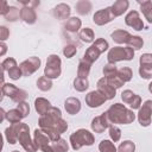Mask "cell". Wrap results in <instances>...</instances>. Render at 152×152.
<instances>
[{
	"label": "cell",
	"mask_w": 152,
	"mask_h": 152,
	"mask_svg": "<svg viewBox=\"0 0 152 152\" xmlns=\"http://www.w3.org/2000/svg\"><path fill=\"white\" fill-rule=\"evenodd\" d=\"M106 113H107L112 125L113 124H116V125H128V124H132L134 121V119H135V114L133 113V110L127 108L122 103H114V104H112Z\"/></svg>",
	"instance_id": "cell-2"
},
{
	"label": "cell",
	"mask_w": 152,
	"mask_h": 152,
	"mask_svg": "<svg viewBox=\"0 0 152 152\" xmlns=\"http://www.w3.org/2000/svg\"><path fill=\"white\" fill-rule=\"evenodd\" d=\"M138 121L142 127H147L152 120V100H146L141 103V107L138 109Z\"/></svg>",
	"instance_id": "cell-9"
},
{
	"label": "cell",
	"mask_w": 152,
	"mask_h": 152,
	"mask_svg": "<svg viewBox=\"0 0 152 152\" xmlns=\"http://www.w3.org/2000/svg\"><path fill=\"white\" fill-rule=\"evenodd\" d=\"M118 151L119 152H134L135 151V144L132 140H125L119 145Z\"/></svg>",
	"instance_id": "cell-39"
},
{
	"label": "cell",
	"mask_w": 152,
	"mask_h": 152,
	"mask_svg": "<svg viewBox=\"0 0 152 152\" xmlns=\"http://www.w3.org/2000/svg\"><path fill=\"white\" fill-rule=\"evenodd\" d=\"M17 108L19 109V112L23 114V116L24 118H26L28 114H30V106H28V103L27 102H20V103H18L17 104Z\"/></svg>",
	"instance_id": "cell-47"
},
{
	"label": "cell",
	"mask_w": 152,
	"mask_h": 152,
	"mask_svg": "<svg viewBox=\"0 0 152 152\" xmlns=\"http://www.w3.org/2000/svg\"><path fill=\"white\" fill-rule=\"evenodd\" d=\"M0 49H1L0 56H4V55L6 53V51H7V45L5 44V42H1V43H0Z\"/></svg>",
	"instance_id": "cell-51"
},
{
	"label": "cell",
	"mask_w": 152,
	"mask_h": 152,
	"mask_svg": "<svg viewBox=\"0 0 152 152\" xmlns=\"http://www.w3.org/2000/svg\"><path fill=\"white\" fill-rule=\"evenodd\" d=\"M128 6H129V2L127 0H118L110 6V10H112V13L114 14V17L116 18V17L122 15L128 10Z\"/></svg>",
	"instance_id": "cell-21"
},
{
	"label": "cell",
	"mask_w": 152,
	"mask_h": 152,
	"mask_svg": "<svg viewBox=\"0 0 152 152\" xmlns=\"http://www.w3.org/2000/svg\"><path fill=\"white\" fill-rule=\"evenodd\" d=\"M38 125L52 142L59 140L61 134L68 129V122L62 118V112L57 107H51L46 114L40 115Z\"/></svg>",
	"instance_id": "cell-1"
},
{
	"label": "cell",
	"mask_w": 152,
	"mask_h": 152,
	"mask_svg": "<svg viewBox=\"0 0 152 152\" xmlns=\"http://www.w3.org/2000/svg\"><path fill=\"white\" fill-rule=\"evenodd\" d=\"M77 52V48L72 44H68L63 48V55L66 57V58H72Z\"/></svg>",
	"instance_id": "cell-43"
},
{
	"label": "cell",
	"mask_w": 152,
	"mask_h": 152,
	"mask_svg": "<svg viewBox=\"0 0 152 152\" xmlns=\"http://www.w3.org/2000/svg\"><path fill=\"white\" fill-rule=\"evenodd\" d=\"M109 137H110V139H112L113 142L119 141L120 138H121V129H120L119 127L114 126V125L110 126V127H109Z\"/></svg>",
	"instance_id": "cell-41"
},
{
	"label": "cell",
	"mask_w": 152,
	"mask_h": 152,
	"mask_svg": "<svg viewBox=\"0 0 152 152\" xmlns=\"http://www.w3.org/2000/svg\"><path fill=\"white\" fill-rule=\"evenodd\" d=\"M91 7H93V5L88 0H81V1L76 2V12L81 15H87L90 12Z\"/></svg>",
	"instance_id": "cell-28"
},
{
	"label": "cell",
	"mask_w": 152,
	"mask_h": 152,
	"mask_svg": "<svg viewBox=\"0 0 152 152\" xmlns=\"http://www.w3.org/2000/svg\"><path fill=\"white\" fill-rule=\"evenodd\" d=\"M125 23L127 26L133 27L135 31H141L144 28V21L141 20L138 11H129L125 17Z\"/></svg>",
	"instance_id": "cell-14"
},
{
	"label": "cell",
	"mask_w": 152,
	"mask_h": 152,
	"mask_svg": "<svg viewBox=\"0 0 152 152\" xmlns=\"http://www.w3.org/2000/svg\"><path fill=\"white\" fill-rule=\"evenodd\" d=\"M7 74H8V77L12 78V80H14V81H15V80H19V78L23 76V71H21V69H20L19 66H15V68L8 70Z\"/></svg>",
	"instance_id": "cell-46"
},
{
	"label": "cell",
	"mask_w": 152,
	"mask_h": 152,
	"mask_svg": "<svg viewBox=\"0 0 152 152\" xmlns=\"http://www.w3.org/2000/svg\"><path fill=\"white\" fill-rule=\"evenodd\" d=\"M10 37V30L6 26H0V39L1 42H5Z\"/></svg>",
	"instance_id": "cell-49"
},
{
	"label": "cell",
	"mask_w": 152,
	"mask_h": 152,
	"mask_svg": "<svg viewBox=\"0 0 152 152\" xmlns=\"http://www.w3.org/2000/svg\"><path fill=\"white\" fill-rule=\"evenodd\" d=\"M89 88V82H88V78H81V77H76L74 80V89L82 93V91H86L87 89Z\"/></svg>",
	"instance_id": "cell-30"
},
{
	"label": "cell",
	"mask_w": 152,
	"mask_h": 152,
	"mask_svg": "<svg viewBox=\"0 0 152 152\" xmlns=\"http://www.w3.org/2000/svg\"><path fill=\"white\" fill-rule=\"evenodd\" d=\"M100 51H101V53H103L104 51H107L108 50V48H109V44H108V42L106 40V39H103V38H97L94 43H93Z\"/></svg>",
	"instance_id": "cell-44"
},
{
	"label": "cell",
	"mask_w": 152,
	"mask_h": 152,
	"mask_svg": "<svg viewBox=\"0 0 152 152\" xmlns=\"http://www.w3.org/2000/svg\"><path fill=\"white\" fill-rule=\"evenodd\" d=\"M106 101H107L106 97H104L99 90L89 91V93L86 95V103H87V106L90 107V108H97V107L102 106Z\"/></svg>",
	"instance_id": "cell-15"
},
{
	"label": "cell",
	"mask_w": 152,
	"mask_h": 152,
	"mask_svg": "<svg viewBox=\"0 0 152 152\" xmlns=\"http://www.w3.org/2000/svg\"><path fill=\"white\" fill-rule=\"evenodd\" d=\"M52 148H53V152H68L69 145H68L66 140L61 138L56 142H52Z\"/></svg>",
	"instance_id": "cell-36"
},
{
	"label": "cell",
	"mask_w": 152,
	"mask_h": 152,
	"mask_svg": "<svg viewBox=\"0 0 152 152\" xmlns=\"http://www.w3.org/2000/svg\"><path fill=\"white\" fill-rule=\"evenodd\" d=\"M140 10L144 14V17L147 19L148 23L152 24V1L145 0V1H139Z\"/></svg>",
	"instance_id": "cell-26"
},
{
	"label": "cell",
	"mask_w": 152,
	"mask_h": 152,
	"mask_svg": "<svg viewBox=\"0 0 152 152\" xmlns=\"http://www.w3.org/2000/svg\"><path fill=\"white\" fill-rule=\"evenodd\" d=\"M64 108L68 114L75 115L81 110V101L76 97H68L64 101Z\"/></svg>",
	"instance_id": "cell-18"
},
{
	"label": "cell",
	"mask_w": 152,
	"mask_h": 152,
	"mask_svg": "<svg viewBox=\"0 0 152 152\" xmlns=\"http://www.w3.org/2000/svg\"><path fill=\"white\" fill-rule=\"evenodd\" d=\"M62 72V61L59 58L58 55H50L46 59V65L44 69V76L50 78V80H55L61 76Z\"/></svg>",
	"instance_id": "cell-6"
},
{
	"label": "cell",
	"mask_w": 152,
	"mask_h": 152,
	"mask_svg": "<svg viewBox=\"0 0 152 152\" xmlns=\"http://www.w3.org/2000/svg\"><path fill=\"white\" fill-rule=\"evenodd\" d=\"M40 58L36 57V56H32V57H28L27 59H25L24 62L20 63L19 68L21 69L23 71V76H30L32 75L33 72H36L39 66H40Z\"/></svg>",
	"instance_id": "cell-11"
},
{
	"label": "cell",
	"mask_w": 152,
	"mask_h": 152,
	"mask_svg": "<svg viewBox=\"0 0 152 152\" xmlns=\"http://www.w3.org/2000/svg\"><path fill=\"white\" fill-rule=\"evenodd\" d=\"M37 87L42 91H48L52 88V81L45 76H42L37 80Z\"/></svg>",
	"instance_id": "cell-34"
},
{
	"label": "cell",
	"mask_w": 152,
	"mask_h": 152,
	"mask_svg": "<svg viewBox=\"0 0 152 152\" xmlns=\"http://www.w3.org/2000/svg\"><path fill=\"white\" fill-rule=\"evenodd\" d=\"M106 80H107V82L109 83V86H112L113 88H115V89H118V88H121L125 83L122 82V80L116 75V76H112V77H106Z\"/></svg>",
	"instance_id": "cell-42"
},
{
	"label": "cell",
	"mask_w": 152,
	"mask_h": 152,
	"mask_svg": "<svg viewBox=\"0 0 152 152\" xmlns=\"http://www.w3.org/2000/svg\"><path fill=\"white\" fill-rule=\"evenodd\" d=\"M51 107H52V106H51L50 101L46 100V99H44V97H37V99L34 100V109H36V112H37L38 114H40V115L46 114V113L50 110Z\"/></svg>",
	"instance_id": "cell-20"
},
{
	"label": "cell",
	"mask_w": 152,
	"mask_h": 152,
	"mask_svg": "<svg viewBox=\"0 0 152 152\" xmlns=\"http://www.w3.org/2000/svg\"><path fill=\"white\" fill-rule=\"evenodd\" d=\"M69 141H70V145H71L72 150L77 151L82 146H91L95 141V138H94L93 133H90L88 129L80 128L70 135Z\"/></svg>",
	"instance_id": "cell-4"
},
{
	"label": "cell",
	"mask_w": 152,
	"mask_h": 152,
	"mask_svg": "<svg viewBox=\"0 0 152 152\" xmlns=\"http://www.w3.org/2000/svg\"><path fill=\"white\" fill-rule=\"evenodd\" d=\"M24 119L23 114L19 112L18 108H14V109H11L6 113V120L10 122V124H18V122H21V120Z\"/></svg>",
	"instance_id": "cell-27"
},
{
	"label": "cell",
	"mask_w": 152,
	"mask_h": 152,
	"mask_svg": "<svg viewBox=\"0 0 152 152\" xmlns=\"http://www.w3.org/2000/svg\"><path fill=\"white\" fill-rule=\"evenodd\" d=\"M139 75L144 80L152 78V53H142L139 59Z\"/></svg>",
	"instance_id": "cell-10"
},
{
	"label": "cell",
	"mask_w": 152,
	"mask_h": 152,
	"mask_svg": "<svg viewBox=\"0 0 152 152\" xmlns=\"http://www.w3.org/2000/svg\"><path fill=\"white\" fill-rule=\"evenodd\" d=\"M118 76L122 80L124 83L126 82H129L132 80V76H133V72H132V69L128 68V66H122L120 69H118Z\"/></svg>",
	"instance_id": "cell-33"
},
{
	"label": "cell",
	"mask_w": 152,
	"mask_h": 152,
	"mask_svg": "<svg viewBox=\"0 0 152 152\" xmlns=\"http://www.w3.org/2000/svg\"><path fill=\"white\" fill-rule=\"evenodd\" d=\"M100 55H101V51L94 45V44H91L88 49H87V51H86V53H84V59L86 61H88L89 63H94L99 57H100Z\"/></svg>",
	"instance_id": "cell-25"
},
{
	"label": "cell",
	"mask_w": 152,
	"mask_h": 152,
	"mask_svg": "<svg viewBox=\"0 0 152 152\" xmlns=\"http://www.w3.org/2000/svg\"><path fill=\"white\" fill-rule=\"evenodd\" d=\"M5 138L7 140L8 144L11 145H14L18 142V139H17V132H15V128L13 125H11L10 127H7L5 129Z\"/></svg>",
	"instance_id": "cell-31"
},
{
	"label": "cell",
	"mask_w": 152,
	"mask_h": 152,
	"mask_svg": "<svg viewBox=\"0 0 152 152\" xmlns=\"http://www.w3.org/2000/svg\"><path fill=\"white\" fill-rule=\"evenodd\" d=\"M33 141L37 146V148H39L42 152H53L52 148V141L50 140V138L42 131V129H34L33 132Z\"/></svg>",
	"instance_id": "cell-8"
},
{
	"label": "cell",
	"mask_w": 152,
	"mask_h": 152,
	"mask_svg": "<svg viewBox=\"0 0 152 152\" xmlns=\"http://www.w3.org/2000/svg\"><path fill=\"white\" fill-rule=\"evenodd\" d=\"M78 37L84 43H93L94 39H95V34H94V32H93V30L90 27L81 28L80 33H78Z\"/></svg>",
	"instance_id": "cell-29"
},
{
	"label": "cell",
	"mask_w": 152,
	"mask_h": 152,
	"mask_svg": "<svg viewBox=\"0 0 152 152\" xmlns=\"http://www.w3.org/2000/svg\"><path fill=\"white\" fill-rule=\"evenodd\" d=\"M144 45V40L140 36H131L128 43H127V46L132 48L133 50H140Z\"/></svg>",
	"instance_id": "cell-35"
},
{
	"label": "cell",
	"mask_w": 152,
	"mask_h": 152,
	"mask_svg": "<svg viewBox=\"0 0 152 152\" xmlns=\"http://www.w3.org/2000/svg\"><path fill=\"white\" fill-rule=\"evenodd\" d=\"M114 18L115 17L112 13L110 7H106L103 10H99L97 12H95V14L93 15V21H94V24H96L99 26H102V25H106V24L110 23Z\"/></svg>",
	"instance_id": "cell-13"
},
{
	"label": "cell",
	"mask_w": 152,
	"mask_h": 152,
	"mask_svg": "<svg viewBox=\"0 0 152 152\" xmlns=\"http://www.w3.org/2000/svg\"><path fill=\"white\" fill-rule=\"evenodd\" d=\"M140 107H141V97L135 94L134 99H133L132 102L129 103V108H131L132 110H134V109H139Z\"/></svg>",
	"instance_id": "cell-48"
},
{
	"label": "cell",
	"mask_w": 152,
	"mask_h": 152,
	"mask_svg": "<svg viewBox=\"0 0 152 152\" xmlns=\"http://www.w3.org/2000/svg\"><path fill=\"white\" fill-rule=\"evenodd\" d=\"M12 152H19V151H17V150H15V151H12Z\"/></svg>",
	"instance_id": "cell-53"
},
{
	"label": "cell",
	"mask_w": 152,
	"mask_h": 152,
	"mask_svg": "<svg viewBox=\"0 0 152 152\" xmlns=\"http://www.w3.org/2000/svg\"><path fill=\"white\" fill-rule=\"evenodd\" d=\"M134 57V50L129 46H114L108 51V63H118L121 61H131Z\"/></svg>",
	"instance_id": "cell-5"
},
{
	"label": "cell",
	"mask_w": 152,
	"mask_h": 152,
	"mask_svg": "<svg viewBox=\"0 0 152 152\" xmlns=\"http://www.w3.org/2000/svg\"><path fill=\"white\" fill-rule=\"evenodd\" d=\"M131 36L132 34L128 31H126V30H115L110 34L112 39L115 43H118V44H127L128 40H129V38H131Z\"/></svg>",
	"instance_id": "cell-22"
},
{
	"label": "cell",
	"mask_w": 152,
	"mask_h": 152,
	"mask_svg": "<svg viewBox=\"0 0 152 152\" xmlns=\"http://www.w3.org/2000/svg\"><path fill=\"white\" fill-rule=\"evenodd\" d=\"M134 96H135V94H134L132 90H129V89H126V90H124V91L121 93V100H122L126 104H129V103L132 102V100L134 99Z\"/></svg>",
	"instance_id": "cell-45"
},
{
	"label": "cell",
	"mask_w": 152,
	"mask_h": 152,
	"mask_svg": "<svg viewBox=\"0 0 152 152\" xmlns=\"http://www.w3.org/2000/svg\"><path fill=\"white\" fill-rule=\"evenodd\" d=\"M99 151L100 152H116L118 150H116V147H115V145L112 140L103 139L99 144Z\"/></svg>",
	"instance_id": "cell-32"
},
{
	"label": "cell",
	"mask_w": 152,
	"mask_h": 152,
	"mask_svg": "<svg viewBox=\"0 0 152 152\" xmlns=\"http://www.w3.org/2000/svg\"><path fill=\"white\" fill-rule=\"evenodd\" d=\"M148 91H150V93L152 94V82H151V83L148 84Z\"/></svg>",
	"instance_id": "cell-52"
},
{
	"label": "cell",
	"mask_w": 152,
	"mask_h": 152,
	"mask_svg": "<svg viewBox=\"0 0 152 152\" xmlns=\"http://www.w3.org/2000/svg\"><path fill=\"white\" fill-rule=\"evenodd\" d=\"M20 18V10H18L14 6H10V10L7 12V14L5 15V19L7 21H15Z\"/></svg>",
	"instance_id": "cell-37"
},
{
	"label": "cell",
	"mask_w": 152,
	"mask_h": 152,
	"mask_svg": "<svg viewBox=\"0 0 152 152\" xmlns=\"http://www.w3.org/2000/svg\"><path fill=\"white\" fill-rule=\"evenodd\" d=\"M20 19L28 24V25H32L37 21V13L34 11V8L32 7H28V6H24L20 8Z\"/></svg>",
	"instance_id": "cell-17"
},
{
	"label": "cell",
	"mask_w": 152,
	"mask_h": 152,
	"mask_svg": "<svg viewBox=\"0 0 152 152\" xmlns=\"http://www.w3.org/2000/svg\"><path fill=\"white\" fill-rule=\"evenodd\" d=\"M90 126H91V129H93L95 133H102V132H104L107 128H109V127L113 126V125H112V122H110V120H109L107 113L104 112V113H102L101 115L95 116V118L91 120Z\"/></svg>",
	"instance_id": "cell-12"
},
{
	"label": "cell",
	"mask_w": 152,
	"mask_h": 152,
	"mask_svg": "<svg viewBox=\"0 0 152 152\" xmlns=\"http://www.w3.org/2000/svg\"><path fill=\"white\" fill-rule=\"evenodd\" d=\"M15 66H18L17 65V61L14 58H12V57H8V58L4 59L2 63H1L2 71H8V70H11V69H13Z\"/></svg>",
	"instance_id": "cell-40"
},
{
	"label": "cell",
	"mask_w": 152,
	"mask_h": 152,
	"mask_svg": "<svg viewBox=\"0 0 152 152\" xmlns=\"http://www.w3.org/2000/svg\"><path fill=\"white\" fill-rule=\"evenodd\" d=\"M8 10H10V6H8L7 1H6V0L0 1V14H1L2 17H5V15L7 14Z\"/></svg>",
	"instance_id": "cell-50"
},
{
	"label": "cell",
	"mask_w": 152,
	"mask_h": 152,
	"mask_svg": "<svg viewBox=\"0 0 152 152\" xmlns=\"http://www.w3.org/2000/svg\"><path fill=\"white\" fill-rule=\"evenodd\" d=\"M53 15L59 19V20H64V19H69L70 17V13H71V10H70V6L62 2V4H58L55 8H53Z\"/></svg>",
	"instance_id": "cell-19"
},
{
	"label": "cell",
	"mask_w": 152,
	"mask_h": 152,
	"mask_svg": "<svg viewBox=\"0 0 152 152\" xmlns=\"http://www.w3.org/2000/svg\"><path fill=\"white\" fill-rule=\"evenodd\" d=\"M12 125L15 128L17 139H18V142L21 145V147L26 152H36L38 148L34 141L30 137V127L24 122H18V124H12Z\"/></svg>",
	"instance_id": "cell-3"
},
{
	"label": "cell",
	"mask_w": 152,
	"mask_h": 152,
	"mask_svg": "<svg viewBox=\"0 0 152 152\" xmlns=\"http://www.w3.org/2000/svg\"><path fill=\"white\" fill-rule=\"evenodd\" d=\"M96 87H97V90L106 97V100H112L116 95V89L113 88L112 86H109V83L107 82L106 77L100 78L97 81V83H96Z\"/></svg>",
	"instance_id": "cell-16"
},
{
	"label": "cell",
	"mask_w": 152,
	"mask_h": 152,
	"mask_svg": "<svg viewBox=\"0 0 152 152\" xmlns=\"http://www.w3.org/2000/svg\"><path fill=\"white\" fill-rule=\"evenodd\" d=\"M1 91H2V95L8 96L12 101L17 103L24 102L27 97V93L24 89H20L12 83H4L1 86Z\"/></svg>",
	"instance_id": "cell-7"
},
{
	"label": "cell",
	"mask_w": 152,
	"mask_h": 152,
	"mask_svg": "<svg viewBox=\"0 0 152 152\" xmlns=\"http://www.w3.org/2000/svg\"><path fill=\"white\" fill-rule=\"evenodd\" d=\"M90 66H91V63H89L88 61H86L84 58H82V59L78 62V66H77V77L87 78V77L89 76V72H90Z\"/></svg>",
	"instance_id": "cell-23"
},
{
	"label": "cell",
	"mask_w": 152,
	"mask_h": 152,
	"mask_svg": "<svg viewBox=\"0 0 152 152\" xmlns=\"http://www.w3.org/2000/svg\"><path fill=\"white\" fill-rule=\"evenodd\" d=\"M102 71H103V77H112V76H116L118 75V68L113 63H107L103 66Z\"/></svg>",
	"instance_id": "cell-38"
},
{
	"label": "cell",
	"mask_w": 152,
	"mask_h": 152,
	"mask_svg": "<svg viewBox=\"0 0 152 152\" xmlns=\"http://www.w3.org/2000/svg\"><path fill=\"white\" fill-rule=\"evenodd\" d=\"M81 26H82V21H81V19L77 18V17H71V18H69V19L66 20L65 25H64L65 30H66L68 32H72V33L80 31V30H81Z\"/></svg>",
	"instance_id": "cell-24"
}]
</instances>
